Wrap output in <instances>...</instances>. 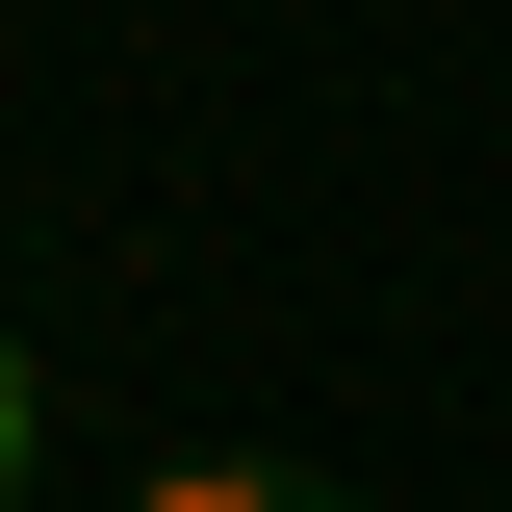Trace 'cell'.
<instances>
[{"instance_id": "obj_1", "label": "cell", "mask_w": 512, "mask_h": 512, "mask_svg": "<svg viewBox=\"0 0 512 512\" xmlns=\"http://www.w3.org/2000/svg\"><path fill=\"white\" fill-rule=\"evenodd\" d=\"M128 512H359V487H333V461H154Z\"/></svg>"}, {"instance_id": "obj_2", "label": "cell", "mask_w": 512, "mask_h": 512, "mask_svg": "<svg viewBox=\"0 0 512 512\" xmlns=\"http://www.w3.org/2000/svg\"><path fill=\"white\" fill-rule=\"evenodd\" d=\"M26 436H52V359L0 333V512H26Z\"/></svg>"}]
</instances>
